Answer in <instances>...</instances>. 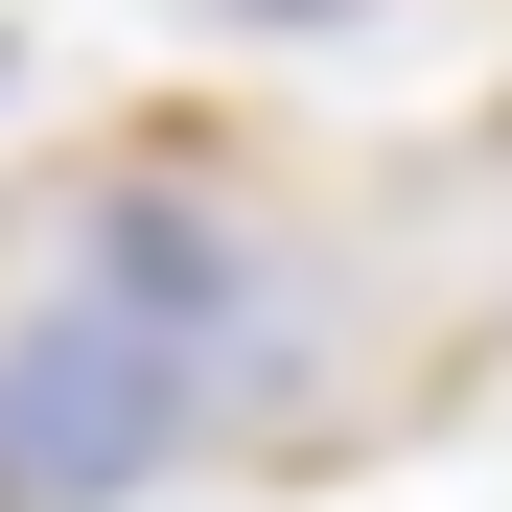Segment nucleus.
Listing matches in <instances>:
<instances>
[{"instance_id":"obj_1","label":"nucleus","mask_w":512,"mask_h":512,"mask_svg":"<svg viewBox=\"0 0 512 512\" xmlns=\"http://www.w3.org/2000/svg\"><path fill=\"white\" fill-rule=\"evenodd\" d=\"M280 233L210 140H94L0 210V512H140L256 396Z\"/></svg>"},{"instance_id":"obj_2","label":"nucleus","mask_w":512,"mask_h":512,"mask_svg":"<svg viewBox=\"0 0 512 512\" xmlns=\"http://www.w3.org/2000/svg\"><path fill=\"white\" fill-rule=\"evenodd\" d=\"M233 24H373V0H233Z\"/></svg>"},{"instance_id":"obj_3","label":"nucleus","mask_w":512,"mask_h":512,"mask_svg":"<svg viewBox=\"0 0 512 512\" xmlns=\"http://www.w3.org/2000/svg\"><path fill=\"white\" fill-rule=\"evenodd\" d=\"M489 140H512V94H489Z\"/></svg>"},{"instance_id":"obj_4","label":"nucleus","mask_w":512,"mask_h":512,"mask_svg":"<svg viewBox=\"0 0 512 512\" xmlns=\"http://www.w3.org/2000/svg\"><path fill=\"white\" fill-rule=\"evenodd\" d=\"M0 70H24V47H0Z\"/></svg>"}]
</instances>
